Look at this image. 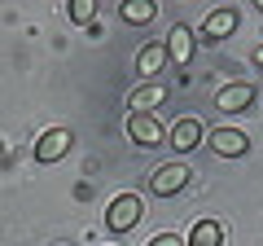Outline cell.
<instances>
[{"instance_id":"8992f818","label":"cell","mask_w":263,"mask_h":246,"mask_svg":"<svg viewBox=\"0 0 263 246\" xmlns=\"http://www.w3.org/2000/svg\"><path fill=\"white\" fill-rule=\"evenodd\" d=\"M250 106H254V84H228L215 93V110H224V114H241Z\"/></svg>"},{"instance_id":"7c38bea8","label":"cell","mask_w":263,"mask_h":246,"mask_svg":"<svg viewBox=\"0 0 263 246\" xmlns=\"http://www.w3.org/2000/svg\"><path fill=\"white\" fill-rule=\"evenodd\" d=\"M119 13H123V22H127V27H145V22L158 18V5H154V0H127Z\"/></svg>"},{"instance_id":"52a82bcc","label":"cell","mask_w":263,"mask_h":246,"mask_svg":"<svg viewBox=\"0 0 263 246\" xmlns=\"http://www.w3.org/2000/svg\"><path fill=\"white\" fill-rule=\"evenodd\" d=\"M193 53H197V40H193V31L180 22V27H171V36H167V57L176 62V66H189L193 62Z\"/></svg>"},{"instance_id":"8fae6325","label":"cell","mask_w":263,"mask_h":246,"mask_svg":"<svg viewBox=\"0 0 263 246\" xmlns=\"http://www.w3.org/2000/svg\"><path fill=\"white\" fill-rule=\"evenodd\" d=\"M167 66V40H154V44L141 48V57H136V75H158V71Z\"/></svg>"},{"instance_id":"ba28073f","label":"cell","mask_w":263,"mask_h":246,"mask_svg":"<svg viewBox=\"0 0 263 246\" xmlns=\"http://www.w3.org/2000/svg\"><path fill=\"white\" fill-rule=\"evenodd\" d=\"M237 31V5H219L215 13H206L202 22V40H224Z\"/></svg>"},{"instance_id":"3957f363","label":"cell","mask_w":263,"mask_h":246,"mask_svg":"<svg viewBox=\"0 0 263 246\" xmlns=\"http://www.w3.org/2000/svg\"><path fill=\"white\" fill-rule=\"evenodd\" d=\"M70 145H75L70 128H48V132L35 141V159H40V163H57V159L70 154Z\"/></svg>"},{"instance_id":"5b68a950","label":"cell","mask_w":263,"mask_h":246,"mask_svg":"<svg viewBox=\"0 0 263 246\" xmlns=\"http://www.w3.org/2000/svg\"><path fill=\"white\" fill-rule=\"evenodd\" d=\"M211 150L219 154V159H241L246 150H250V141H246V132H237V128H215V132H206Z\"/></svg>"},{"instance_id":"2e32d148","label":"cell","mask_w":263,"mask_h":246,"mask_svg":"<svg viewBox=\"0 0 263 246\" xmlns=\"http://www.w3.org/2000/svg\"><path fill=\"white\" fill-rule=\"evenodd\" d=\"M254 62H259V66H263V44H259V48H254Z\"/></svg>"},{"instance_id":"30bf717a","label":"cell","mask_w":263,"mask_h":246,"mask_svg":"<svg viewBox=\"0 0 263 246\" xmlns=\"http://www.w3.org/2000/svg\"><path fill=\"white\" fill-rule=\"evenodd\" d=\"M162 101H167V88H162V84H154V79H149V84H141L136 93L127 97V110H132V114H149L154 106H162Z\"/></svg>"},{"instance_id":"4fadbf2b","label":"cell","mask_w":263,"mask_h":246,"mask_svg":"<svg viewBox=\"0 0 263 246\" xmlns=\"http://www.w3.org/2000/svg\"><path fill=\"white\" fill-rule=\"evenodd\" d=\"M219 237H224V229L215 220H197L193 233H189V246H219Z\"/></svg>"},{"instance_id":"277c9868","label":"cell","mask_w":263,"mask_h":246,"mask_svg":"<svg viewBox=\"0 0 263 246\" xmlns=\"http://www.w3.org/2000/svg\"><path fill=\"white\" fill-rule=\"evenodd\" d=\"M189 176H193V171L184 167V163H167V167H158L154 171V180H149V189L158 194V198H167V194H180L189 185Z\"/></svg>"},{"instance_id":"9c48e42d","label":"cell","mask_w":263,"mask_h":246,"mask_svg":"<svg viewBox=\"0 0 263 246\" xmlns=\"http://www.w3.org/2000/svg\"><path fill=\"white\" fill-rule=\"evenodd\" d=\"M167 141H171V150H180V154L197 150V145H202V123H197V119H176Z\"/></svg>"},{"instance_id":"5bb4252c","label":"cell","mask_w":263,"mask_h":246,"mask_svg":"<svg viewBox=\"0 0 263 246\" xmlns=\"http://www.w3.org/2000/svg\"><path fill=\"white\" fill-rule=\"evenodd\" d=\"M70 18H75L79 27H92V18H97V5H92V0H70Z\"/></svg>"},{"instance_id":"9a60e30c","label":"cell","mask_w":263,"mask_h":246,"mask_svg":"<svg viewBox=\"0 0 263 246\" xmlns=\"http://www.w3.org/2000/svg\"><path fill=\"white\" fill-rule=\"evenodd\" d=\"M149 246H180V237H176V233H158Z\"/></svg>"},{"instance_id":"6da1fadb","label":"cell","mask_w":263,"mask_h":246,"mask_svg":"<svg viewBox=\"0 0 263 246\" xmlns=\"http://www.w3.org/2000/svg\"><path fill=\"white\" fill-rule=\"evenodd\" d=\"M145 216V202L136 198V194H119V198L105 207V224H110V233H127V229H136Z\"/></svg>"},{"instance_id":"7a4b0ae2","label":"cell","mask_w":263,"mask_h":246,"mask_svg":"<svg viewBox=\"0 0 263 246\" xmlns=\"http://www.w3.org/2000/svg\"><path fill=\"white\" fill-rule=\"evenodd\" d=\"M123 128H127V136H132L136 145H145V150H154V145L167 141L162 123L154 119V114H127V123H123Z\"/></svg>"},{"instance_id":"e0dca14e","label":"cell","mask_w":263,"mask_h":246,"mask_svg":"<svg viewBox=\"0 0 263 246\" xmlns=\"http://www.w3.org/2000/svg\"><path fill=\"white\" fill-rule=\"evenodd\" d=\"M259 9H263V0H259Z\"/></svg>"}]
</instances>
